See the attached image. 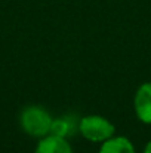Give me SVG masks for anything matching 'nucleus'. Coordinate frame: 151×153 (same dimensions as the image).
Masks as SVG:
<instances>
[{"mask_svg": "<svg viewBox=\"0 0 151 153\" xmlns=\"http://www.w3.org/2000/svg\"><path fill=\"white\" fill-rule=\"evenodd\" d=\"M52 120V114L40 105H28L19 114V125L22 131L34 138H42L50 134Z\"/></svg>", "mask_w": 151, "mask_h": 153, "instance_id": "1", "label": "nucleus"}, {"mask_svg": "<svg viewBox=\"0 0 151 153\" xmlns=\"http://www.w3.org/2000/svg\"><path fill=\"white\" fill-rule=\"evenodd\" d=\"M79 131L85 140L91 143H104L105 140L116 135V126L99 114L83 116L79 122Z\"/></svg>", "mask_w": 151, "mask_h": 153, "instance_id": "2", "label": "nucleus"}, {"mask_svg": "<svg viewBox=\"0 0 151 153\" xmlns=\"http://www.w3.org/2000/svg\"><path fill=\"white\" fill-rule=\"evenodd\" d=\"M133 108L136 117L142 122L151 125V82L142 83L133 97Z\"/></svg>", "mask_w": 151, "mask_h": 153, "instance_id": "3", "label": "nucleus"}, {"mask_svg": "<svg viewBox=\"0 0 151 153\" xmlns=\"http://www.w3.org/2000/svg\"><path fill=\"white\" fill-rule=\"evenodd\" d=\"M34 153H73V149L65 137L48 134L39 140Z\"/></svg>", "mask_w": 151, "mask_h": 153, "instance_id": "4", "label": "nucleus"}, {"mask_svg": "<svg viewBox=\"0 0 151 153\" xmlns=\"http://www.w3.org/2000/svg\"><path fill=\"white\" fill-rule=\"evenodd\" d=\"M98 153H136L133 143L123 135H113L101 143Z\"/></svg>", "mask_w": 151, "mask_h": 153, "instance_id": "5", "label": "nucleus"}, {"mask_svg": "<svg viewBox=\"0 0 151 153\" xmlns=\"http://www.w3.org/2000/svg\"><path fill=\"white\" fill-rule=\"evenodd\" d=\"M50 134L67 138L71 134V122L67 117H56V119H53L52 120V126H50Z\"/></svg>", "mask_w": 151, "mask_h": 153, "instance_id": "6", "label": "nucleus"}, {"mask_svg": "<svg viewBox=\"0 0 151 153\" xmlns=\"http://www.w3.org/2000/svg\"><path fill=\"white\" fill-rule=\"evenodd\" d=\"M144 153H151V140L145 144V147H144Z\"/></svg>", "mask_w": 151, "mask_h": 153, "instance_id": "7", "label": "nucleus"}]
</instances>
